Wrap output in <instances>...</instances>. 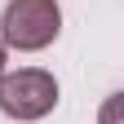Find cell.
<instances>
[{"label": "cell", "instance_id": "6da1fadb", "mask_svg": "<svg viewBox=\"0 0 124 124\" xmlns=\"http://www.w3.org/2000/svg\"><path fill=\"white\" fill-rule=\"evenodd\" d=\"M62 36L58 0H9L0 13V44L18 53H40Z\"/></svg>", "mask_w": 124, "mask_h": 124}, {"label": "cell", "instance_id": "7a4b0ae2", "mask_svg": "<svg viewBox=\"0 0 124 124\" xmlns=\"http://www.w3.org/2000/svg\"><path fill=\"white\" fill-rule=\"evenodd\" d=\"M58 106V80L44 67H22V71H5L0 80V111L13 124H36Z\"/></svg>", "mask_w": 124, "mask_h": 124}, {"label": "cell", "instance_id": "3957f363", "mask_svg": "<svg viewBox=\"0 0 124 124\" xmlns=\"http://www.w3.org/2000/svg\"><path fill=\"white\" fill-rule=\"evenodd\" d=\"M120 106H124V93H111V98L102 102V115H98V120H102V124H120Z\"/></svg>", "mask_w": 124, "mask_h": 124}, {"label": "cell", "instance_id": "277c9868", "mask_svg": "<svg viewBox=\"0 0 124 124\" xmlns=\"http://www.w3.org/2000/svg\"><path fill=\"white\" fill-rule=\"evenodd\" d=\"M5 71H9V49L0 44V80H5Z\"/></svg>", "mask_w": 124, "mask_h": 124}]
</instances>
